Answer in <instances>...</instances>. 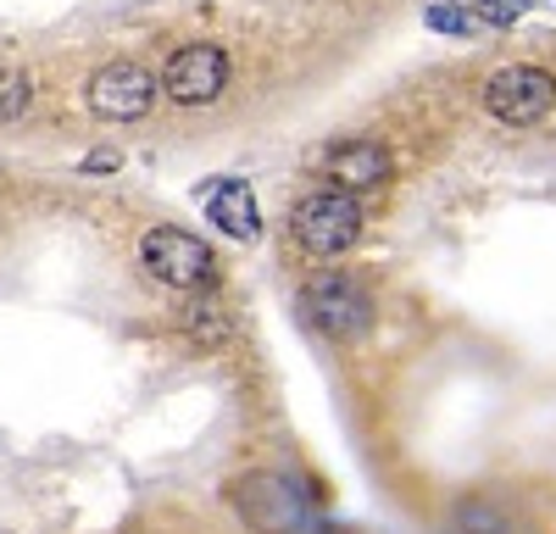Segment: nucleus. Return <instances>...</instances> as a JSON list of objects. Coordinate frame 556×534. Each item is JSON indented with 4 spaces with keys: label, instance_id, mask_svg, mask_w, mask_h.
Segmentation results:
<instances>
[{
    "label": "nucleus",
    "instance_id": "1a4fd4ad",
    "mask_svg": "<svg viewBox=\"0 0 556 534\" xmlns=\"http://www.w3.org/2000/svg\"><path fill=\"white\" fill-rule=\"evenodd\" d=\"M195 201H201L212 229L228 234L235 245H256L262 240V206H256V190L245 185V178H201Z\"/></svg>",
    "mask_w": 556,
    "mask_h": 534
},
{
    "label": "nucleus",
    "instance_id": "2eb2a0df",
    "mask_svg": "<svg viewBox=\"0 0 556 534\" xmlns=\"http://www.w3.org/2000/svg\"><path fill=\"white\" fill-rule=\"evenodd\" d=\"M117 167H123L117 151H89V156L78 162V173H89V178H96V173H117Z\"/></svg>",
    "mask_w": 556,
    "mask_h": 534
},
{
    "label": "nucleus",
    "instance_id": "6e6552de",
    "mask_svg": "<svg viewBox=\"0 0 556 534\" xmlns=\"http://www.w3.org/2000/svg\"><path fill=\"white\" fill-rule=\"evenodd\" d=\"M323 178L351 195H379L395 185V156L379 140H340L323 151Z\"/></svg>",
    "mask_w": 556,
    "mask_h": 534
},
{
    "label": "nucleus",
    "instance_id": "f03ea898",
    "mask_svg": "<svg viewBox=\"0 0 556 534\" xmlns=\"http://www.w3.org/2000/svg\"><path fill=\"white\" fill-rule=\"evenodd\" d=\"M134 256H139V274L156 279L173 295H212L223 284L217 251L195 229H184V223H151V229L139 234Z\"/></svg>",
    "mask_w": 556,
    "mask_h": 534
},
{
    "label": "nucleus",
    "instance_id": "f257e3e1",
    "mask_svg": "<svg viewBox=\"0 0 556 534\" xmlns=\"http://www.w3.org/2000/svg\"><path fill=\"white\" fill-rule=\"evenodd\" d=\"M223 501L251 534H301L317 512V490L290 468H245L223 484Z\"/></svg>",
    "mask_w": 556,
    "mask_h": 534
},
{
    "label": "nucleus",
    "instance_id": "0eeeda50",
    "mask_svg": "<svg viewBox=\"0 0 556 534\" xmlns=\"http://www.w3.org/2000/svg\"><path fill=\"white\" fill-rule=\"evenodd\" d=\"M479 106H484V117H495L506 128H534L556 112V73L534 67V62H513L484 78Z\"/></svg>",
    "mask_w": 556,
    "mask_h": 534
},
{
    "label": "nucleus",
    "instance_id": "39448f33",
    "mask_svg": "<svg viewBox=\"0 0 556 534\" xmlns=\"http://www.w3.org/2000/svg\"><path fill=\"white\" fill-rule=\"evenodd\" d=\"M156 78H162V101H173L184 112H201V106L223 101L228 78H235V56L212 39H190V44H173Z\"/></svg>",
    "mask_w": 556,
    "mask_h": 534
},
{
    "label": "nucleus",
    "instance_id": "4468645a",
    "mask_svg": "<svg viewBox=\"0 0 556 534\" xmlns=\"http://www.w3.org/2000/svg\"><path fill=\"white\" fill-rule=\"evenodd\" d=\"M462 7L473 12L479 28H513V23L534 7V0H462Z\"/></svg>",
    "mask_w": 556,
    "mask_h": 534
},
{
    "label": "nucleus",
    "instance_id": "ddd939ff",
    "mask_svg": "<svg viewBox=\"0 0 556 534\" xmlns=\"http://www.w3.org/2000/svg\"><path fill=\"white\" fill-rule=\"evenodd\" d=\"M424 23H429L434 34H456V39H468V34H479L473 12L462 7V0H434V7L424 12Z\"/></svg>",
    "mask_w": 556,
    "mask_h": 534
},
{
    "label": "nucleus",
    "instance_id": "9b49d317",
    "mask_svg": "<svg viewBox=\"0 0 556 534\" xmlns=\"http://www.w3.org/2000/svg\"><path fill=\"white\" fill-rule=\"evenodd\" d=\"M451 529L456 534H513V512L490 496H468V501H456Z\"/></svg>",
    "mask_w": 556,
    "mask_h": 534
},
{
    "label": "nucleus",
    "instance_id": "7ed1b4c3",
    "mask_svg": "<svg viewBox=\"0 0 556 534\" xmlns=\"http://www.w3.org/2000/svg\"><path fill=\"white\" fill-rule=\"evenodd\" d=\"M295 318H301L312 334L334 340V345H356V340L374 334L379 306H374V295H367L362 274L329 267V274H312V279L295 290Z\"/></svg>",
    "mask_w": 556,
    "mask_h": 534
},
{
    "label": "nucleus",
    "instance_id": "9d476101",
    "mask_svg": "<svg viewBox=\"0 0 556 534\" xmlns=\"http://www.w3.org/2000/svg\"><path fill=\"white\" fill-rule=\"evenodd\" d=\"M178 329L190 334V340H201V345H223L228 334H235V318L223 312V301H217V290H212V295H184Z\"/></svg>",
    "mask_w": 556,
    "mask_h": 534
},
{
    "label": "nucleus",
    "instance_id": "f8f14e48",
    "mask_svg": "<svg viewBox=\"0 0 556 534\" xmlns=\"http://www.w3.org/2000/svg\"><path fill=\"white\" fill-rule=\"evenodd\" d=\"M28 106H34V78H28V67L0 62V128L17 123V117H28Z\"/></svg>",
    "mask_w": 556,
    "mask_h": 534
},
{
    "label": "nucleus",
    "instance_id": "423d86ee",
    "mask_svg": "<svg viewBox=\"0 0 556 534\" xmlns=\"http://www.w3.org/2000/svg\"><path fill=\"white\" fill-rule=\"evenodd\" d=\"M84 106H89V117H101V123H139V117H151L162 106V78L139 56H117V62L89 73Z\"/></svg>",
    "mask_w": 556,
    "mask_h": 534
},
{
    "label": "nucleus",
    "instance_id": "20e7f679",
    "mask_svg": "<svg viewBox=\"0 0 556 534\" xmlns=\"http://www.w3.org/2000/svg\"><path fill=\"white\" fill-rule=\"evenodd\" d=\"M367 229V206L362 195L351 190H334V185H317L306 195H295L290 206V240L312 256V262H329V256H345Z\"/></svg>",
    "mask_w": 556,
    "mask_h": 534
}]
</instances>
